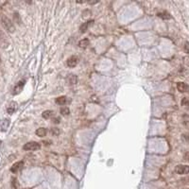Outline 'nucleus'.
I'll return each instance as SVG.
<instances>
[{
	"instance_id": "f257e3e1",
	"label": "nucleus",
	"mask_w": 189,
	"mask_h": 189,
	"mask_svg": "<svg viewBox=\"0 0 189 189\" xmlns=\"http://www.w3.org/2000/svg\"><path fill=\"white\" fill-rule=\"evenodd\" d=\"M0 20H1V24L3 26V28H5L8 32H10V33L14 32L15 26L13 25V23L10 20V18H8L6 15H2L1 18H0Z\"/></svg>"
},
{
	"instance_id": "f03ea898",
	"label": "nucleus",
	"mask_w": 189,
	"mask_h": 189,
	"mask_svg": "<svg viewBox=\"0 0 189 189\" xmlns=\"http://www.w3.org/2000/svg\"><path fill=\"white\" fill-rule=\"evenodd\" d=\"M41 149V145L39 143L37 142H28L25 144V146L23 147V149L24 150H26V151H35V150H38Z\"/></svg>"
},
{
	"instance_id": "7ed1b4c3",
	"label": "nucleus",
	"mask_w": 189,
	"mask_h": 189,
	"mask_svg": "<svg viewBox=\"0 0 189 189\" xmlns=\"http://www.w3.org/2000/svg\"><path fill=\"white\" fill-rule=\"evenodd\" d=\"M175 171L179 175H186V174H189V165H179L175 167Z\"/></svg>"
},
{
	"instance_id": "20e7f679",
	"label": "nucleus",
	"mask_w": 189,
	"mask_h": 189,
	"mask_svg": "<svg viewBox=\"0 0 189 189\" xmlns=\"http://www.w3.org/2000/svg\"><path fill=\"white\" fill-rule=\"evenodd\" d=\"M25 83H26L25 79H22V81H18V83L14 86V88H13V94H20L23 91V88H24V86H25Z\"/></svg>"
},
{
	"instance_id": "39448f33",
	"label": "nucleus",
	"mask_w": 189,
	"mask_h": 189,
	"mask_svg": "<svg viewBox=\"0 0 189 189\" xmlns=\"http://www.w3.org/2000/svg\"><path fill=\"white\" fill-rule=\"evenodd\" d=\"M23 166H24V162H23V161L16 162L10 167V171L13 172V173H17L19 170H21L23 168Z\"/></svg>"
},
{
	"instance_id": "423d86ee",
	"label": "nucleus",
	"mask_w": 189,
	"mask_h": 189,
	"mask_svg": "<svg viewBox=\"0 0 189 189\" xmlns=\"http://www.w3.org/2000/svg\"><path fill=\"white\" fill-rule=\"evenodd\" d=\"M79 63V59L77 56H71L70 58H68L67 60V66L70 68H73L78 64Z\"/></svg>"
},
{
	"instance_id": "0eeeda50",
	"label": "nucleus",
	"mask_w": 189,
	"mask_h": 189,
	"mask_svg": "<svg viewBox=\"0 0 189 189\" xmlns=\"http://www.w3.org/2000/svg\"><path fill=\"white\" fill-rule=\"evenodd\" d=\"M66 81L69 85H75L78 82V77L75 74H69L66 78Z\"/></svg>"
},
{
	"instance_id": "6e6552de",
	"label": "nucleus",
	"mask_w": 189,
	"mask_h": 189,
	"mask_svg": "<svg viewBox=\"0 0 189 189\" xmlns=\"http://www.w3.org/2000/svg\"><path fill=\"white\" fill-rule=\"evenodd\" d=\"M177 89L181 93H185V92H188L189 86L184 82H178L177 83Z\"/></svg>"
},
{
	"instance_id": "1a4fd4ad",
	"label": "nucleus",
	"mask_w": 189,
	"mask_h": 189,
	"mask_svg": "<svg viewBox=\"0 0 189 189\" xmlns=\"http://www.w3.org/2000/svg\"><path fill=\"white\" fill-rule=\"evenodd\" d=\"M16 109H17V103L13 101L10 103L9 107H8V109H7V112H8V113H10V115H13V113L16 111Z\"/></svg>"
},
{
	"instance_id": "9d476101",
	"label": "nucleus",
	"mask_w": 189,
	"mask_h": 189,
	"mask_svg": "<svg viewBox=\"0 0 189 189\" xmlns=\"http://www.w3.org/2000/svg\"><path fill=\"white\" fill-rule=\"evenodd\" d=\"M93 24H94V21H93V20H90V21H88V22L84 23V24H82V25L81 26V28H79V30H81V33L86 32L89 26H90L91 25H93Z\"/></svg>"
},
{
	"instance_id": "9b49d317",
	"label": "nucleus",
	"mask_w": 189,
	"mask_h": 189,
	"mask_svg": "<svg viewBox=\"0 0 189 189\" xmlns=\"http://www.w3.org/2000/svg\"><path fill=\"white\" fill-rule=\"evenodd\" d=\"M157 16L162 18V19H165V20H168V19H171V15H170V13H167V11H165V10H163V11H161V13H157Z\"/></svg>"
},
{
	"instance_id": "f8f14e48",
	"label": "nucleus",
	"mask_w": 189,
	"mask_h": 189,
	"mask_svg": "<svg viewBox=\"0 0 189 189\" xmlns=\"http://www.w3.org/2000/svg\"><path fill=\"white\" fill-rule=\"evenodd\" d=\"M47 131L45 128H39L35 131V133L37 136H39V137H44V136L47 135Z\"/></svg>"
},
{
	"instance_id": "ddd939ff",
	"label": "nucleus",
	"mask_w": 189,
	"mask_h": 189,
	"mask_svg": "<svg viewBox=\"0 0 189 189\" xmlns=\"http://www.w3.org/2000/svg\"><path fill=\"white\" fill-rule=\"evenodd\" d=\"M56 103L60 106H64L67 103V97H60L58 98H56Z\"/></svg>"
},
{
	"instance_id": "4468645a",
	"label": "nucleus",
	"mask_w": 189,
	"mask_h": 189,
	"mask_svg": "<svg viewBox=\"0 0 189 189\" xmlns=\"http://www.w3.org/2000/svg\"><path fill=\"white\" fill-rule=\"evenodd\" d=\"M89 45V40L88 39H82L79 42V47L81 48L85 49Z\"/></svg>"
},
{
	"instance_id": "2eb2a0df",
	"label": "nucleus",
	"mask_w": 189,
	"mask_h": 189,
	"mask_svg": "<svg viewBox=\"0 0 189 189\" xmlns=\"http://www.w3.org/2000/svg\"><path fill=\"white\" fill-rule=\"evenodd\" d=\"M54 115V112L51 111V110H47V111H44L43 113H42V115H43V117L44 119H48V118H50V117Z\"/></svg>"
},
{
	"instance_id": "dca6fc26",
	"label": "nucleus",
	"mask_w": 189,
	"mask_h": 189,
	"mask_svg": "<svg viewBox=\"0 0 189 189\" xmlns=\"http://www.w3.org/2000/svg\"><path fill=\"white\" fill-rule=\"evenodd\" d=\"M181 104L184 109L189 110V98L188 97H183V99H181Z\"/></svg>"
},
{
	"instance_id": "f3484780",
	"label": "nucleus",
	"mask_w": 189,
	"mask_h": 189,
	"mask_svg": "<svg viewBox=\"0 0 189 189\" xmlns=\"http://www.w3.org/2000/svg\"><path fill=\"white\" fill-rule=\"evenodd\" d=\"M181 140L185 143L189 145V132H184V133L181 134Z\"/></svg>"
},
{
	"instance_id": "a211bd4d",
	"label": "nucleus",
	"mask_w": 189,
	"mask_h": 189,
	"mask_svg": "<svg viewBox=\"0 0 189 189\" xmlns=\"http://www.w3.org/2000/svg\"><path fill=\"white\" fill-rule=\"evenodd\" d=\"M60 113H62L63 116H67L70 113L69 108H68V107H62V108H60Z\"/></svg>"
},
{
	"instance_id": "6ab92c4d",
	"label": "nucleus",
	"mask_w": 189,
	"mask_h": 189,
	"mask_svg": "<svg viewBox=\"0 0 189 189\" xmlns=\"http://www.w3.org/2000/svg\"><path fill=\"white\" fill-rule=\"evenodd\" d=\"M9 125H10V120L9 119H5L2 122V124H1V127H2V129H3V131H6L7 129H8V127H9Z\"/></svg>"
},
{
	"instance_id": "aec40b11",
	"label": "nucleus",
	"mask_w": 189,
	"mask_h": 189,
	"mask_svg": "<svg viewBox=\"0 0 189 189\" xmlns=\"http://www.w3.org/2000/svg\"><path fill=\"white\" fill-rule=\"evenodd\" d=\"M50 133L53 136H58L60 134V130L58 128H51L50 129Z\"/></svg>"
},
{
	"instance_id": "412c9836",
	"label": "nucleus",
	"mask_w": 189,
	"mask_h": 189,
	"mask_svg": "<svg viewBox=\"0 0 189 189\" xmlns=\"http://www.w3.org/2000/svg\"><path fill=\"white\" fill-rule=\"evenodd\" d=\"M11 186H13V189H17L19 187L18 181H17L16 178H13V181H11Z\"/></svg>"
},
{
	"instance_id": "4be33fe9",
	"label": "nucleus",
	"mask_w": 189,
	"mask_h": 189,
	"mask_svg": "<svg viewBox=\"0 0 189 189\" xmlns=\"http://www.w3.org/2000/svg\"><path fill=\"white\" fill-rule=\"evenodd\" d=\"M181 183H183V184H185V185H189V176L181 178Z\"/></svg>"
},
{
	"instance_id": "5701e85b",
	"label": "nucleus",
	"mask_w": 189,
	"mask_h": 189,
	"mask_svg": "<svg viewBox=\"0 0 189 189\" xmlns=\"http://www.w3.org/2000/svg\"><path fill=\"white\" fill-rule=\"evenodd\" d=\"M183 49H184L185 53H187V54H189V42H185L184 47H183Z\"/></svg>"
},
{
	"instance_id": "b1692460",
	"label": "nucleus",
	"mask_w": 189,
	"mask_h": 189,
	"mask_svg": "<svg viewBox=\"0 0 189 189\" xmlns=\"http://www.w3.org/2000/svg\"><path fill=\"white\" fill-rule=\"evenodd\" d=\"M183 63H184L186 66L189 67V56H185V57H183Z\"/></svg>"
},
{
	"instance_id": "393cba45",
	"label": "nucleus",
	"mask_w": 189,
	"mask_h": 189,
	"mask_svg": "<svg viewBox=\"0 0 189 189\" xmlns=\"http://www.w3.org/2000/svg\"><path fill=\"white\" fill-rule=\"evenodd\" d=\"M183 161L189 163V151H187V152H185L183 154Z\"/></svg>"
},
{
	"instance_id": "a878e982",
	"label": "nucleus",
	"mask_w": 189,
	"mask_h": 189,
	"mask_svg": "<svg viewBox=\"0 0 189 189\" xmlns=\"http://www.w3.org/2000/svg\"><path fill=\"white\" fill-rule=\"evenodd\" d=\"M52 122L54 124H60V117H54V118H52Z\"/></svg>"
},
{
	"instance_id": "bb28decb",
	"label": "nucleus",
	"mask_w": 189,
	"mask_h": 189,
	"mask_svg": "<svg viewBox=\"0 0 189 189\" xmlns=\"http://www.w3.org/2000/svg\"><path fill=\"white\" fill-rule=\"evenodd\" d=\"M183 125L185 127H186L187 129H189V120H184L183 121Z\"/></svg>"
},
{
	"instance_id": "cd10ccee",
	"label": "nucleus",
	"mask_w": 189,
	"mask_h": 189,
	"mask_svg": "<svg viewBox=\"0 0 189 189\" xmlns=\"http://www.w3.org/2000/svg\"><path fill=\"white\" fill-rule=\"evenodd\" d=\"M1 145H2V141H0V149H1Z\"/></svg>"
},
{
	"instance_id": "c85d7f7f",
	"label": "nucleus",
	"mask_w": 189,
	"mask_h": 189,
	"mask_svg": "<svg viewBox=\"0 0 189 189\" xmlns=\"http://www.w3.org/2000/svg\"><path fill=\"white\" fill-rule=\"evenodd\" d=\"M0 63H1V58H0Z\"/></svg>"
}]
</instances>
